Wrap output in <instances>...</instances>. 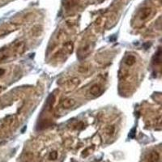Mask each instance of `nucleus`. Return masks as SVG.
I'll list each match as a JSON object with an SVG mask.
<instances>
[{
  "instance_id": "nucleus-3",
  "label": "nucleus",
  "mask_w": 162,
  "mask_h": 162,
  "mask_svg": "<svg viewBox=\"0 0 162 162\" xmlns=\"http://www.w3.org/2000/svg\"><path fill=\"white\" fill-rule=\"evenodd\" d=\"M76 105V101L71 98H67L62 101L61 105L63 109H70Z\"/></svg>"
},
{
  "instance_id": "nucleus-10",
  "label": "nucleus",
  "mask_w": 162,
  "mask_h": 162,
  "mask_svg": "<svg viewBox=\"0 0 162 162\" xmlns=\"http://www.w3.org/2000/svg\"><path fill=\"white\" fill-rule=\"evenodd\" d=\"M135 129H132L131 131V133H130V137L131 138H134L135 137Z\"/></svg>"
},
{
  "instance_id": "nucleus-2",
  "label": "nucleus",
  "mask_w": 162,
  "mask_h": 162,
  "mask_svg": "<svg viewBox=\"0 0 162 162\" xmlns=\"http://www.w3.org/2000/svg\"><path fill=\"white\" fill-rule=\"evenodd\" d=\"M152 14V9L150 7H144L139 12V19L141 20H147Z\"/></svg>"
},
{
  "instance_id": "nucleus-9",
  "label": "nucleus",
  "mask_w": 162,
  "mask_h": 162,
  "mask_svg": "<svg viewBox=\"0 0 162 162\" xmlns=\"http://www.w3.org/2000/svg\"><path fill=\"white\" fill-rule=\"evenodd\" d=\"M5 73H6V70L3 69V68H0V77L3 76Z\"/></svg>"
},
{
  "instance_id": "nucleus-5",
  "label": "nucleus",
  "mask_w": 162,
  "mask_h": 162,
  "mask_svg": "<svg viewBox=\"0 0 162 162\" xmlns=\"http://www.w3.org/2000/svg\"><path fill=\"white\" fill-rule=\"evenodd\" d=\"M136 62V58H135L134 55H127L125 58V64L127 66L131 67Z\"/></svg>"
},
{
  "instance_id": "nucleus-6",
  "label": "nucleus",
  "mask_w": 162,
  "mask_h": 162,
  "mask_svg": "<svg viewBox=\"0 0 162 162\" xmlns=\"http://www.w3.org/2000/svg\"><path fill=\"white\" fill-rule=\"evenodd\" d=\"M58 158V153L57 151H52V152H50L49 154V156H48V159L49 161H56V160Z\"/></svg>"
},
{
  "instance_id": "nucleus-8",
  "label": "nucleus",
  "mask_w": 162,
  "mask_h": 162,
  "mask_svg": "<svg viewBox=\"0 0 162 162\" xmlns=\"http://www.w3.org/2000/svg\"><path fill=\"white\" fill-rule=\"evenodd\" d=\"M88 70H89V68H87V67H84V66H81V67H80L79 69H78V70L80 71V73H84V72H86Z\"/></svg>"
},
{
  "instance_id": "nucleus-7",
  "label": "nucleus",
  "mask_w": 162,
  "mask_h": 162,
  "mask_svg": "<svg viewBox=\"0 0 162 162\" xmlns=\"http://www.w3.org/2000/svg\"><path fill=\"white\" fill-rule=\"evenodd\" d=\"M114 131H115V129H114L113 126H110V127H109V128L106 130V133L110 135H113V133H114Z\"/></svg>"
},
{
  "instance_id": "nucleus-1",
  "label": "nucleus",
  "mask_w": 162,
  "mask_h": 162,
  "mask_svg": "<svg viewBox=\"0 0 162 162\" xmlns=\"http://www.w3.org/2000/svg\"><path fill=\"white\" fill-rule=\"evenodd\" d=\"M160 159V154L156 151H153L146 156L147 162H157Z\"/></svg>"
},
{
  "instance_id": "nucleus-4",
  "label": "nucleus",
  "mask_w": 162,
  "mask_h": 162,
  "mask_svg": "<svg viewBox=\"0 0 162 162\" xmlns=\"http://www.w3.org/2000/svg\"><path fill=\"white\" fill-rule=\"evenodd\" d=\"M101 86L99 85V84H94V85H92L91 87V89L89 90V92H90V94H92V96H97L101 93Z\"/></svg>"
}]
</instances>
